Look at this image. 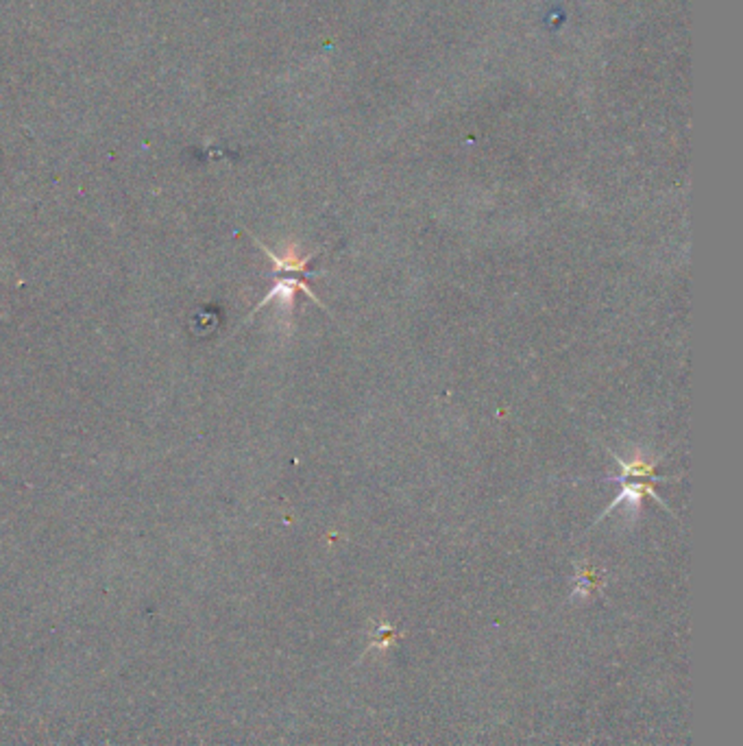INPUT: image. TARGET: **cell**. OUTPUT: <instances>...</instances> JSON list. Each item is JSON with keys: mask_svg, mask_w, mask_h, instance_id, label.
Masks as SVG:
<instances>
[{"mask_svg": "<svg viewBox=\"0 0 743 746\" xmlns=\"http://www.w3.org/2000/svg\"><path fill=\"white\" fill-rule=\"evenodd\" d=\"M643 498H652V500H656L658 504H663V507H665V502H663L661 498H658L656 489H654L650 485V482H630V485H623L622 487V491H619V496L611 504H608L606 508H604L602 515L597 517V522H602L604 517L611 515V513L615 511L619 504H641ZM667 511H670V508H667Z\"/></svg>", "mask_w": 743, "mask_h": 746, "instance_id": "3957f363", "label": "cell"}, {"mask_svg": "<svg viewBox=\"0 0 743 746\" xmlns=\"http://www.w3.org/2000/svg\"><path fill=\"white\" fill-rule=\"evenodd\" d=\"M296 290H304V293L308 295V298L312 301H314V304H319L321 308L325 310V306L321 304L319 298H316L314 293H312L310 286L305 284V281H301V280H296V278H281V280L275 281V286H272V289H271V293L266 295V298L255 306L254 313L249 314V319L254 317L257 310H262V308H264V306H269L272 299H280V304H284V308H292V301H295V293H296Z\"/></svg>", "mask_w": 743, "mask_h": 746, "instance_id": "6da1fadb", "label": "cell"}, {"mask_svg": "<svg viewBox=\"0 0 743 746\" xmlns=\"http://www.w3.org/2000/svg\"><path fill=\"white\" fill-rule=\"evenodd\" d=\"M254 240H255V245L260 247L266 256H269L277 273H295V271L296 273H308V264L316 258V256H319V251H314V254H310V256H299V251H296L295 247H290L284 256H280V254H275V251H271L269 247L262 243V240H257L255 236H254Z\"/></svg>", "mask_w": 743, "mask_h": 746, "instance_id": "7a4b0ae2", "label": "cell"}, {"mask_svg": "<svg viewBox=\"0 0 743 746\" xmlns=\"http://www.w3.org/2000/svg\"><path fill=\"white\" fill-rule=\"evenodd\" d=\"M617 461V465L622 467V476L619 478H611V481H626V478H650V481H663V478L656 476V463L658 461H643L641 457H637L635 461H623V458H619L617 454H613Z\"/></svg>", "mask_w": 743, "mask_h": 746, "instance_id": "277c9868", "label": "cell"}]
</instances>
